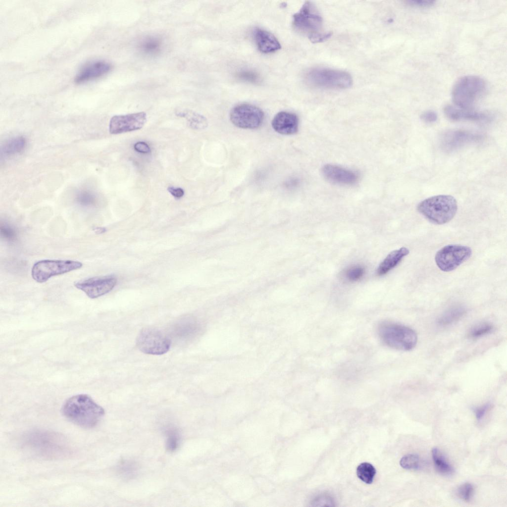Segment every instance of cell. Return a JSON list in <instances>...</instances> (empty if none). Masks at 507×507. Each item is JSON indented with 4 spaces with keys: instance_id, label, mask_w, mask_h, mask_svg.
Returning a JSON list of instances; mask_svg holds the SVG:
<instances>
[{
    "instance_id": "6da1fadb",
    "label": "cell",
    "mask_w": 507,
    "mask_h": 507,
    "mask_svg": "<svg viewBox=\"0 0 507 507\" xmlns=\"http://www.w3.org/2000/svg\"><path fill=\"white\" fill-rule=\"evenodd\" d=\"M24 446L37 456L47 459H59L71 454V448L65 438L58 433L35 430L24 437Z\"/></svg>"
},
{
    "instance_id": "7a4b0ae2",
    "label": "cell",
    "mask_w": 507,
    "mask_h": 507,
    "mask_svg": "<svg viewBox=\"0 0 507 507\" xmlns=\"http://www.w3.org/2000/svg\"><path fill=\"white\" fill-rule=\"evenodd\" d=\"M61 412L71 422L86 428L96 426L104 414V409L86 394H78L68 399L62 406Z\"/></svg>"
},
{
    "instance_id": "3957f363",
    "label": "cell",
    "mask_w": 507,
    "mask_h": 507,
    "mask_svg": "<svg viewBox=\"0 0 507 507\" xmlns=\"http://www.w3.org/2000/svg\"><path fill=\"white\" fill-rule=\"evenodd\" d=\"M417 209L431 222L442 225L454 218L457 210V203L452 196L439 195L421 201L417 205Z\"/></svg>"
},
{
    "instance_id": "277c9868",
    "label": "cell",
    "mask_w": 507,
    "mask_h": 507,
    "mask_svg": "<svg viewBox=\"0 0 507 507\" xmlns=\"http://www.w3.org/2000/svg\"><path fill=\"white\" fill-rule=\"evenodd\" d=\"M378 333L385 345L398 350H411L417 342V334L414 330L398 323L383 322L379 325Z\"/></svg>"
},
{
    "instance_id": "5b68a950",
    "label": "cell",
    "mask_w": 507,
    "mask_h": 507,
    "mask_svg": "<svg viewBox=\"0 0 507 507\" xmlns=\"http://www.w3.org/2000/svg\"><path fill=\"white\" fill-rule=\"evenodd\" d=\"M486 84L477 76H465L458 79L454 85L452 97L456 106L469 109L484 94Z\"/></svg>"
},
{
    "instance_id": "8992f818",
    "label": "cell",
    "mask_w": 507,
    "mask_h": 507,
    "mask_svg": "<svg viewBox=\"0 0 507 507\" xmlns=\"http://www.w3.org/2000/svg\"><path fill=\"white\" fill-rule=\"evenodd\" d=\"M323 20L315 5L305 1L299 11L293 15L294 28L306 36L312 42L317 35L322 33Z\"/></svg>"
},
{
    "instance_id": "52a82bcc",
    "label": "cell",
    "mask_w": 507,
    "mask_h": 507,
    "mask_svg": "<svg viewBox=\"0 0 507 507\" xmlns=\"http://www.w3.org/2000/svg\"><path fill=\"white\" fill-rule=\"evenodd\" d=\"M311 85L326 89H343L351 86L353 79L347 72L326 68L311 69L306 74Z\"/></svg>"
},
{
    "instance_id": "ba28073f",
    "label": "cell",
    "mask_w": 507,
    "mask_h": 507,
    "mask_svg": "<svg viewBox=\"0 0 507 507\" xmlns=\"http://www.w3.org/2000/svg\"><path fill=\"white\" fill-rule=\"evenodd\" d=\"M82 262L72 260L45 259L36 262L31 270L33 279L44 283L51 277L81 268Z\"/></svg>"
},
{
    "instance_id": "9c48e42d",
    "label": "cell",
    "mask_w": 507,
    "mask_h": 507,
    "mask_svg": "<svg viewBox=\"0 0 507 507\" xmlns=\"http://www.w3.org/2000/svg\"><path fill=\"white\" fill-rule=\"evenodd\" d=\"M170 345V339L161 331L154 328H143L136 338L137 348L145 354L163 355L169 351Z\"/></svg>"
},
{
    "instance_id": "30bf717a",
    "label": "cell",
    "mask_w": 507,
    "mask_h": 507,
    "mask_svg": "<svg viewBox=\"0 0 507 507\" xmlns=\"http://www.w3.org/2000/svg\"><path fill=\"white\" fill-rule=\"evenodd\" d=\"M472 254L471 249L460 245H447L436 254L435 262L442 271H452L467 260Z\"/></svg>"
},
{
    "instance_id": "8fae6325",
    "label": "cell",
    "mask_w": 507,
    "mask_h": 507,
    "mask_svg": "<svg viewBox=\"0 0 507 507\" xmlns=\"http://www.w3.org/2000/svg\"><path fill=\"white\" fill-rule=\"evenodd\" d=\"M264 118V113L260 108L247 103L235 106L230 113L231 122L237 127L243 129H253L259 127Z\"/></svg>"
},
{
    "instance_id": "7c38bea8",
    "label": "cell",
    "mask_w": 507,
    "mask_h": 507,
    "mask_svg": "<svg viewBox=\"0 0 507 507\" xmlns=\"http://www.w3.org/2000/svg\"><path fill=\"white\" fill-rule=\"evenodd\" d=\"M116 283L117 279L112 276L96 277L77 281L74 286L90 298L96 299L111 291Z\"/></svg>"
},
{
    "instance_id": "4fadbf2b",
    "label": "cell",
    "mask_w": 507,
    "mask_h": 507,
    "mask_svg": "<svg viewBox=\"0 0 507 507\" xmlns=\"http://www.w3.org/2000/svg\"><path fill=\"white\" fill-rule=\"evenodd\" d=\"M146 121L145 112L114 115L110 120L109 131L112 134H118L136 131L141 129Z\"/></svg>"
},
{
    "instance_id": "5bb4252c",
    "label": "cell",
    "mask_w": 507,
    "mask_h": 507,
    "mask_svg": "<svg viewBox=\"0 0 507 507\" xmlns=\"http://www.w3.org/2000/svg\"><path fill=\"white\" fill-rule=\"evenodd\" d=\"M482 137L478 134L464 130L448 131L441 136L440 145L445 152H451L480 140Z\"/></svg>"
},
{
    "instance_id": "9a60e30c",
    "label": "cell",
    "mask_w": 507,
    "mask_h": 507,
    "mask_svg": "<svg viewBox=\"0 0 507 507\" xmlns=\"http://www.w3.org/2000/svg\"><path fill=\"white\" fill-rule=\"evenodd\" d=\"M111 68L110 64L106 61H91L79 69L74 78V82L81 84L98 79L107 74Z\"/></svg>"
},
{
    "instance_id": "2e32d148",
    "label": "cell",
    "mask_w": 507,
    "mask_h": 507,
    "mask_svg": "<svg viewBox=\"0 0 507 507\" xmlns=\"http://www.w3.org/2000/svg\"><path fill=\"white\" fill-rule=\"evenodd\" d=\"M322 172L328 181L336 184L351 185L358 180L357 174L354 171L334 164L324 165Z\"/></svg>"
},
{
    "instance_id": "e0dca14e",
    "label": "cell",
    "mask_w": 507,
    "mask_h": 507,
    "mask_svg": "<svg viewBox=\"0 0 507 507\" xmlns=\"http://www.w3.org/2000/svg\"><path fill=\"white\" fill-rule=\"evenodd\" d=\"M271 124L273 129L277 133L289 135L298 132L299 121L296 114L286 111H281L275 115Z\"/></svg>"
},
{
    "instance_id": "ac0fdd59",
    "label": "cell",
    "mask_w": 507,
    "mask_h": 507,
    "mask_svg": "<svg viewBox=\"0 0 507 507\" xmlns=\"http://www.w3.org/2000/svg\"><path fill=\"white\" fill-rule=\"evenodd\" d=\"M444 111L446 116L453 121L486 120L489 118L487 114L470 109H465L451 105L445 106Z\"/></svg>"
},
{
    "instance_id": "d6986e66",
    "label": "cell",
    "mask_w": 507,
    "mask_h": 507,
    "mask_svg": "<svg viewBox=\"0 0 507 507\" xmlns=\"http://www.w3.org/2000/svg\"><path fill=\"white\" fill-rule=\"evenodd\" d=\"M254 38L258 50L267 53L274 52L281 47L277 39L271 33L259 28L254 31Z\"/></svg>"
},
{
    "instance_id": "ffe728a7",
    "label": "cell",
    "mask_w": 507,
    "mask_h": 507,
    "mask_svg": "<svg viewBox=\"0 0 507 507\" xmlns=\"http://www.w3.org/2000/svg\"><path fill=\"white\" fill-rule=\"evenodd\" d=\"M409 253V250L406 247H402L391 252L380 264L377 269V275L380 276L388 273L395 267Z\"/></svg>"
},
{
    "instance_id": "44dd1931",
    "label": "cell",
    "mask_w": 507,
    "mask_h": 507,
    "mask_svg": "<svg viewBox=\"0 0 507 507\" xmlns=\"http://www.w3.org/2000/svg\"><path fill=\"white\" fill-rule=\"evenodd\" d=\"M176 115L185 118L190 127L193 129L202 130L207 127L208 122L203 115L189 110L178 111Z\"/></svg>"
},
{
    "instance_id": "7402d4cb",
    "label": "cell",
    "mask_w": 507,
    "mask_h": 507,
    "mask_svg": "<svg viewBox=\"0 0 507 507\" xmlns=\"http://www.w3.org/2000/svg\"><path fill=\"white\" fill-rule=\"evenodd\" d=\"M466 313L464 308L455 307L444 312L438 319L437 323L441 326L451 325L462 318Z\"/></svg>"
},
{
    "instance_id": "603a6c76",
    "label": "cell",
    "mask_w": 507,
    "mask_h": 507,
    "mask_svg": "<svg viewBox=\"0 0 507 507\" xmlns=\"http://www.w3.org/2000/svg\"><path fill=\"white\" fill-rule=\"evenodd\" d=\"M432 456L436 470L440 474L449 475L454 471L453 467L447 461L446 458L437 448L432 449Z\"/></svg>"
},
{
    "instance_id": "cb8c5ba5",
    "label": "cell",
    "mask_w": 507,
    "mask_h": 507,
    "mask_svg": "<svg viewBox=\"0 0 507 507\" xmlns=\"http://www.w3.org/2000/svg\"><path fill=\"white\" fill-rule=\"evenodd\" d=\"M26 144V140L23 136L12 138L4 145L2 152L7 155L19 153L24 149Z\"/></svg>"
},
{
    "instance_id": "d4e9b609",
    "label": "cell",
    "mask_w": 507,
    "mask_h": 507,
    "mask_svg": "<svg viewBox=\"0 0 507 507\" xmlns=\"http://www.w3.org/2000/svg\"><path fill=\"white\" fill-rule=\"evenodd\" d=\"M357 477L363 482L371 484L376 474V469L371 463L362 462L356 468Z\"/></svg>"
},
{
    "instance_id": "484cf974",
    "label": "cell",
    "mask_w": 507,
    "mask_h": 507,
    "mask_svg": "<svg viewBox=\"0 0 507 507\" xmlns=\"http://www.w3.org/2000/svg\"><path fill=\"white\" fill-rule=\"evenodd\" d=\"M75 201L82 206L91 207L96 205L97 198L93 192L87 190H81L76 194Z\"/></svg>"
},
{
    "instance_id": "4316f807",
    "label": "cell",
    "mask_w": 507,
    "mask_h": 507,
    "mask_svg": "<svg viewBox=\"0 0 507 507\" xmlns=\"http://www.w3.org/2000/svg\"><path fill=\"white\" fill-rule=\"evenodd\" d=\"M161 47V41L154 37L146 38L141 42L140 46L141 50L149 54L157 53L160 50Z\"/></svg>"
},
{
    "instance_id": "83f0119b",
    "label": "cell",
    "mask_w": 507,
    "mask_h": 507,
    "mask_svg": "<svg viewBox=\"0 0 507 507\" xmlns=\"http://www.w3.org/2000/svg\"><path fill=\"white\" fill-rule=\"evenodd\" d=\"M494 330L493 325L488 322H482L472 327L469 331L470 338L475 339L491 333Z\"/></svg>"
},
{
    "instance_id": "f1b7e54d",
    "label": "cell",
    "mask_w": 507,
    "mask_h": 507,
    "mask_svg": "<svg viewBox=\"0 0 507 507\" xmlns=\"http://www.w3.org/2000/svg\"><path fill=\"white\" fill-rule=\"evenodd\" d=\"M167 449L170 451H174L179 446L180 436L178 430L174 428L168 429L166 431Z\"/></svg>"
},
{
    "instance_id": "f546056e",
    "label": "cell",
    "mask_w": 507,
    "mask_h": 507,
    "mask_svg": "<svg viewBox=\"0 0 507 507\" xmlns=\"http://www.w3.org/2000/svg\"><path fill=\"white\" fill-rule=\"evenodd\" d=\"M0 234L2 239L10 243L15 242L17 238V232L15 227L6 222L1 223Z\"/></svg>"
},
{
    "instance_id": "4dcf8cb0",
    "label": "cell",
    "mask_w": 507,
    "mask_h": 507,
    "mask_svg": "<svg viewBox=\"0 0 507 507\" xmlns=\"http://www.w3.org/2000/svg\"><path fill=\"white\" fill-rule=\"evenodd\" d=\"M419 463L420 459L419 456L412 454L404 456L400 461V464L401 467L408 470L418 469Z\"/></svg>"
},
{
    "instance_id": "1f68e13d",
    "label": "cell",
    "mask_w": 507,
    "mask_h": 507,
    "mask_svg": "<svg viewBox=\"0 0 507 507\" xmlns=\"http://www.w3.org/2000/svg\"><path fill=\"white\" fill-rule=\"evenodd\" d=\"M474 493V487L470 483H465L460 485L456 490L459 498L466 502L470 501Z\"/></svg>"
},
{
    "instance_id": "d6a6232c",
    "label": "cell",
    "mask_w": 507,
    "mask_h": 507,
    "mask_svg": "<svg viewBox=\"0 0 507 507\" xmlns=\"http://www.w3.org/2000/svg\"><path fill=\"white\" fill-rule=\"evenodd\" d=\"M364 273V268L355 265L348 268L345 272V276L350 281H356L360 279Z\"/></svg>"
},
{
    "instance_id": "836d02e7",
    "label": "cell",
    "mask_w": 507,
    "mask_h": 507,
    "mask_svg": "<svg viewBox=\"0 0 507 507\" xmlns=\"http://www.w3.org/2000/svg\"><path fill=\"white\" fill-rule=\"evenodd\" d=\"M238 77L244 81L255 83L259 81V77L256 73L250 70H243L238 73Z\"/></svg>"
},
{
    "instance_id": "e575fe53",
    "label": "cell",
    "mask_w": 507,
    "mask_h": 507,
    "mask_svg": "<svg viewBox=\"0 0 507 507\" xmlns=\"http://www.w3.org/2000/svg\"><path fill=\"white\" fill-rule=\"evenodd\" d=\"M437 114L433 110H427L424 112L421 115V119L427 123L435 122L437 120Z\"/></svg>"
},
{
    "instance_id": "d590c367",
    "label": "cell",
    "mask_w": 507,
    "mask_h": 507,
    "mask_svg": "<svg viewBox=\"0 0 507 507\" xmlns=\"http://www.w3.org/2000/svg\"><path fill=\"white\" fill-rule=\"evenodd\" d=\"M490 407V404L487 403L474 409V412L478 421H480L483 419Z\"/></svg>"
},
{
    "instance_id": "8d00e7d4",
    "label": "cell",
    "mask_w": 507,
    "mask_h": 507,
    "mask_svg": "<svg viewBox=\"0 0 507 507\" xmlns=\"http://www.w3.org/2000/svg\"><path fill=\"white\" fill-rule=\"evenodd\" d=\"M408 5L417 7H428L433 5L434 1L430 0H414L406 1Z\"/></svg>"
},
{
    "instance_id": "74e56055",
    "label": "cell",
    "mask_w": 507,
    "mask_h": 507,
    "mask_svg": "<svg viewBox=\"0 0 507 507\" xmlns=\"http://www.w3.org/2000/svg\"><path fill=\"white\" fill-rule=\"evenodd\" d=\"M134 148L136 151L140 153H148L150 152L149 146L144 142H138L135 144Z\"/></svg>"
},
{
    "instance_id": "f35d334b",
    "label": "cell",
    "mask_w": 507,
    "mask_h": 507,
    "mask_svg": "<svg viewBox=\"0 0 507 507\" xmlns=\"http://www.w3.org/2000/svg\"><path fill=\"white\" fill-rule=\"evenodd\" d=\"M167 190L174 197L177 199L182 198L184 195V191L181 188L169 187Z\"/></svg>"
},
{
    "instance_id": "ab89813d",
    "label": "cell",
    "mask_w": 507,
    "mask_h": 507,
    "mask_svg": "<svg viewBox=\"0 0 507 507\" xmlns=\"http://www.w3.org/2000/svg\"><path fill=\"white\" fill-rule=\"evenodd\" d=\"M94 230L97 234L103 233L105 231V229L102 227H96Z\"/></svg>"
}]
</instances>
